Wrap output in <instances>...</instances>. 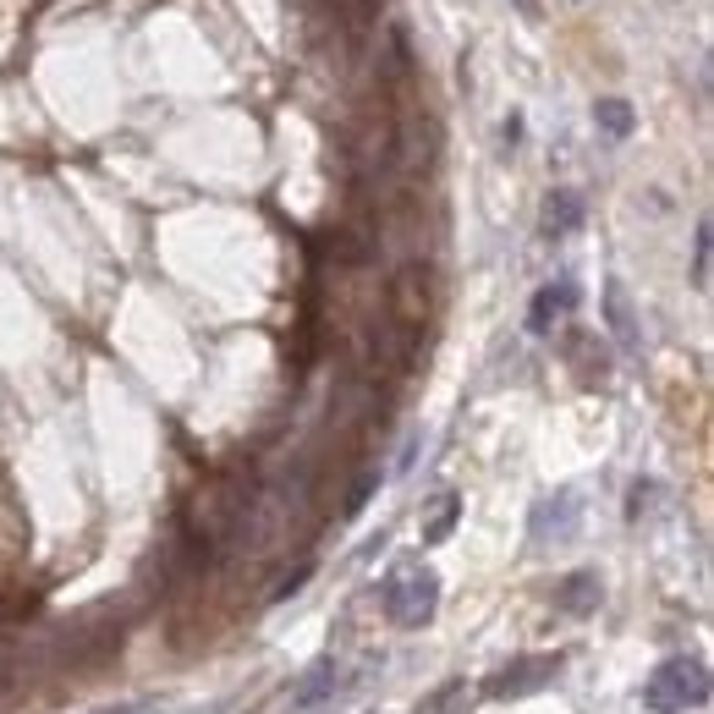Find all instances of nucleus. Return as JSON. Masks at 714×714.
<instances>
[{"label":"nucleus","instance_id":"10","mask_svg":"<svg viewBox=\"0 0 714 714\" xmlns=\"http://www.w3.org/2000/svg\"><path fill=\"white\" fill-rule=\"evenodd\" d=\"M594 122H599V133H610V138H632V105L626 100H599L594 105Z\"/></svg>","mask_w":714,"mask_h":714},{"label":"nucleus","instance_id":"4","mask_svg":"<svg viewBox=\"0 0 714 714\" xmlns=\"http://www.w3.org/2000/svg\"><path fill=\"white\" fill-rule=\"evenodd\" d=\"M335 681H341V665H335V654L313 659V665L302 670V681L291 687V709H319L324 698H335Z\"/></svg>","mask_w":714,"mask_h":714},{"label":"nucleus","instance_id":"14","mask_svg":"<svg viewBox=\"0 0 714 714\" xmlns=\"http://www.w3.org/2000/svg\"><path fill=\"white\" fill-rule=\"evenodd\" d=\"M517 7H522V12H539V7H533V0H517Z\"/></svg>","mask_w":714,"mask_h":714},{"label":"nucleus","instance_id":"1","mask_svg":"<svg viewBox=\"0 0 714 714\" xmlns=\"http://www.w3.org/2000/svg\"><path fill=\"white\" fill-rule=\"evenodd\" d=\"M643 703L654 714H681V709H698L709 703V670L698 659H665L648 681H643Z\"/></svg>","mask_w":714,"mask_h":714},{"label":"nucleus","instance_id":"12","mask_svg":"<svg viewBox=\"0 0 714 714\" xmlns=\"http://www.w3.org/2000/svg\"><path fill=\"white\" fill-rule=\"evenodd\" d=\"M692 280L709 286V220H698V237H692Z\"/></svg>","mask_w":714,"mask_h":714},{"label":"nucleus","instance_id":"7","mask_svg":"<svg viewBox=\"0 0 714 714\" xmlns=\"http://www.w3.org/2000/svg\"><path fill=\"white\" fill-rule=\"evenodd\" d=\"M583 226V198L577 193H550L544 198V237H566Z\"/></svg>","mask_w":714,"mask_h":714},{"label":"nucleus","instance_id":"8","mask_svg":"<svg viewBox=\"0 0 714 714\" xmlns=\"http://www.w3.org/2000/svg\"><path fill=\"white\" fill-rule=\"evenodd\" d=\"M604 313H610L615 341H621V346H637V319H632V302H626V286H621V280L604 286Z\"/></svg>","mask_w":714,"mask_h":714},{"label":"nucleus","instance_id":"9","mask_svg":"<svg viewBox=\"0 0 714 714\" xmlns=\"http://www.w3.org/2000/svg\"><path fill=\"white\" fill-rule=\"evenodd\" d=\"M468 709H473L468 681H446L440 692H429V698L418 703V714H468Z\"/></svg>","mask_w":714,"mask_h":714},{"label":"nucleus","instance_id":"6","mask_svg":"<svg viewBox=\"0 0 714 714\" xmlns=\"http://www.w3.org/2000/svg\"><path fill=\"white\" fill-rule=\"evenodd\" d=\"M550 528H555V539H572V533H577V495H572V490H561V495H550V500L539 506L533 533L544 539Z\"/></svg>","mask_w":714,"mask_h":714},{"label":"nucleus","instance_id":"3","mask_svg":"<svg viewBox=\"0 0 714 714\" xmlns=\"http://www.w3.org/2000/svg\"><path fill=\"white\" fill-rule=\"evenodd\" d=\"M555 670H561V654L517 659V665H506V670L490 681V698H528V692H539L544 681H555Z\"/></svg>","mask_w":714,"mask_h":714},{"label":"nucleus","instance_id":"5","mask_svg":"<svg viewBox=\"0 0 714 714\" xmlns=\"http://www.w3.org/2000/svg\"><path fill=\"white\" fill-rule=\"evenodd\" d=\"M577 308V286L572 280H561V286H544L539 297H533V308H528V330H555V319H566Z\"/></svg>","mask_w":714,"mask_h":714},{"label":"nucleus","instance_id":"2","mask_svg":"<svg viewBox=\"0 0 714 714\" xmlns=\"http://www.w3.org/2000/svg\"><path fill=\"white\" fill-rule=\"evenodd\" d=\"M435 599H440V583L424 561H407L385 577V615L396 626H424L435 615Z\"/></svg>","mask_w":714,"mask_h":714},{"label":"nucleus","instance_id":"13","mask_svg":"<svg viewBox=\"0 0 714 714\" xmlns=\"http://www.w3.org/2000/svg\"><path fill=\"white\" fill-rule=\"evenodd\" d=\"M583 594H599V583H594V577H588V572H583V577H572V583H566V610H572V615H583V610H594V604H588V599H583Z\"/></svg>","mask_w":714,"mask_h":714},{"label":"nucleus","instance_id":"11","mask_svg":"<svg viewBox=\"0 0 714 714\" xmlns=\"http://www.w3.org/2000/svg\"><path fill=\"white\" fill-rule=\"evenodd\" d=\"M457 511H462V506H457V495H440V506H435V522L424 528V544H440V539L457 528Z\"/></svg>","mask_w":714,"mask_h":714}]
</instances>
